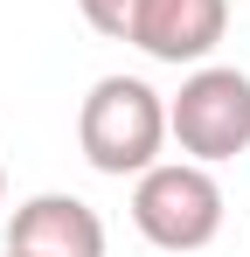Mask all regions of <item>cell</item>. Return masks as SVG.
<instances>
[{
	"mask_svg": "<svg viewBox=\"0 0 250 257\" xmlns=\"http://www.w3.org/2000/svg\"><path fill=\"white\" fill-rule=\"evenodd\" d=\"M77 146L97 174H146L167 146V97L146 77H97L77 104Z\"/></svg>",
	"mask_w": 250,
	"mask_h": 257,
	"instance_id": "6da1fadb",
	"label": "cell"
},
{
	"mask_svg": "<svg viewBox=\"0 0 250 257\" xmlns=\"http://www.w3.org/2000/svg\"><path fill=\"white\" fill-rule=\"evenodd\" d=\"M132 229L153 250H208L222 236V181L202 160H153L146 174H132Z\"/></svg>",
	"mask_w": 250,
	"mask_h": 257,
	"instance_id": "7a4b0ae2",
	"label": "cell"
},
{
	"mask_svg": "<svg viewBox=\"0 0 250 257\" xmlns=\"http://www.w3.org/2000/svg\"><path fill=\"white\" fill-rule=\"evenodd\" d=\"M167 139L202 167L250 153V77L229 63H195L167 97Z\"/></svg>",
	"mask_w": 250,
	"mask_h": 257,
	"instance_id": "3957f363",
	"label": "cell"
},
{
	"mask_svg": "<svg viewBox=\"0 0 250 257\" xmlns=\"http://www.w3.org/2000/svg\"><path fill=\"white\" fill-rule=\"evenodd\" d=\"M7 250L21 257H104V215L77 195H28L7 222Z\"/></svg>",
	"mask_w": 250,
	"mask_h": 257,
	"instance_id": "277c9868",
	"label": "cell"
},
{
	"mask_svg": "<svg viewBox=\"0 0 250 257\" xmlns=\"http://www.w3.org/2000/svg\"><path fill=\"white\" fill-rule=\"evenodd\" d=\"M222 28H229V0H146L139 28H132V49L181 70V63H208Z\"/></svg>",
	"mask_w": 250,
	"mask_h": 257,
	"instance_id": "5b68a950",
	"label": "cell"
},
{
	"mask_svg": "<svg viewBox=\"0 0 250 257\" xmlns=\"http://www.w3.org/2000/svg\"><path fill=\"white\" fill-rule=\"evenodd\" d=\"M139 7H146V0H77V14L97 28V35H104V42H132Z\"/></svg>",
	"mask_w": 250,
	"mask_h": 257,
	"instance_id": "8992f818",
	"label": "cell"
},
{
	"mask_svg": "<svg viewBox=\"0 0 250 257\" xmlns=\"http://www.w3.org/2000/svg\"><path fill=\"white\" fill-rule=\"evenodd\" d=\"M0 202H7V167H0Z\"/></svg>",
	"mask_w": 250,
	"mask_h": 257,
	"instance_id": "52a82bcc",
	"label": "cell"
},
{
	"mask_svg": "<svg viewBox=\"0 0 250 257\" xmlns=\"http://www.w3.org/2000/svg\"><path fill=\"white\" fill-rule=\"evenodd\" d=\"M0 257H21V250H0Z\"/></svg>",
	"mask_w": 250,
	"mask_h": 257,
	"instance_id": "ba28073f",
	"label": "cell"
}]
</instances>
